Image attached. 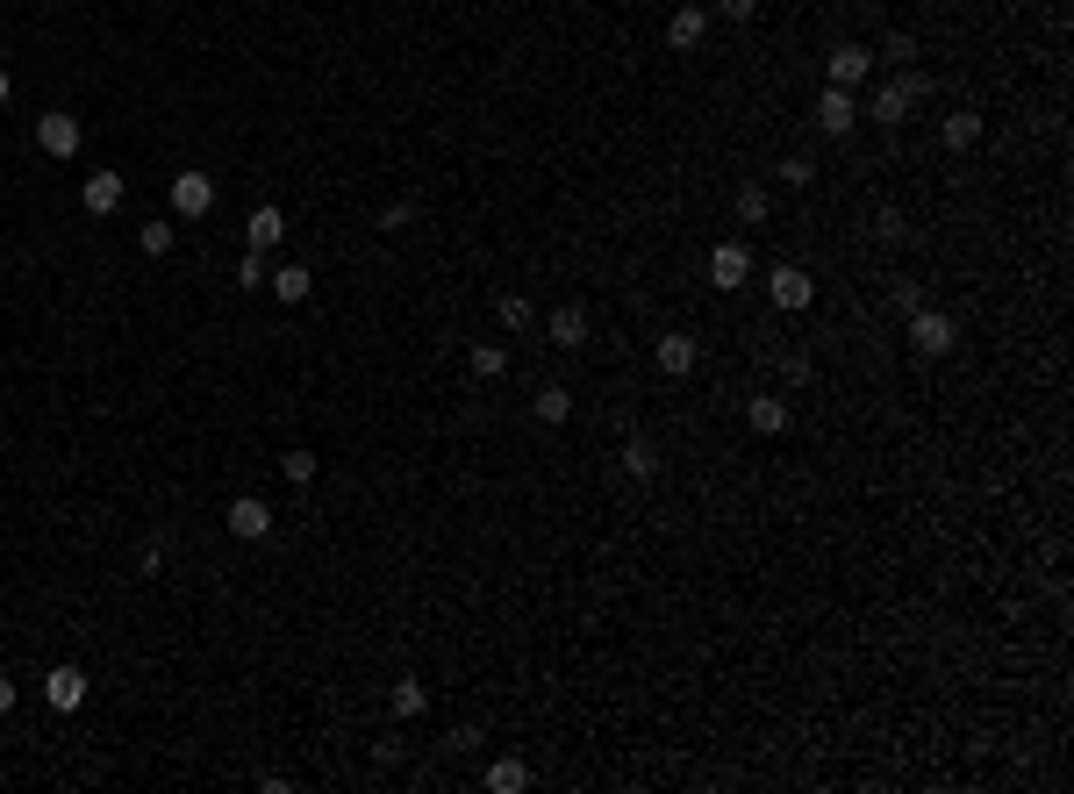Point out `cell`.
Listing matches in <instances>:
<instances>
[{"mask_svg": "<svg viewBox=\"0 0 1074 794\" xmlns=\"http://www.w3.org/2000/svg\"><path fill=\"white\" fill-rule=\"evenodd\" d=\"M717 14H723V22H752V14H760V0H717Z\"/></svg>", "mask_w": 1074, "mask_h": 794, "instance_id": "cell-31", "label": "cell"}, {"mask_svg": "<svg viewBox=\"0 0 1074 794\" xmlns=\"http://www.w3.org/2000/svg\"><path fill=\"white\" fill-rule=\"evenodd\" d=\"M939 136H946V150H974V144H981V115H974V108H952V115L939 122Z\"/></svg>", "mask_w": 1074, "mask_h": 794, "instance_id": "cell-18", "label": "cell"}, {"mask_svg": "<svg viewBox=\"0 0 1074 794\" xmlns=\"http://www.w3.org/2000/svg\"><path fill=\"white\" fill-rule=\"evenodd\" d=\"M624 480H659V445L653 437H630L624 445Z\"/></svg>", "mask_w": 1074, "mask_h": 794, "instance_id": "cell-19", "label": "cell"}, {"mask_svg": "<svg viewBox=\"0 0 1074 794\" xmlns=\"http://www.w3.org/2000/svg\"><path fill=\"white\" fill-rule=\"evenodd\" d=\"M702 36H709V8H680L674 22H667V43H674V51H695Z\"/></svg>", "mask_w": 1074, "mask_h": 794, "instance_id": "cell-17", "label": "cell"}, {"mask_svg": "<svg viewBox=\"0 0 1074 794\" xmlns=\"http://www.w3.org/2000/svg\"><path fill=\"white\" fill-rule=\"evenodd\" d=\"M86 680L80 666H51V673H43V701H51V715H72V709H86Z\"/></svg>", "mask_w": 1074, "mask_h": 794, "instance_id": "cell-6", "label": "cell"}, {"mask_svg": "<svg viewBox=\"0 0 1074 794\" xmlns=\"http://www.w3.org/2000/svg\"><path fill=\"white\" fill-rule=\"evenodd\" d=\"M767 216H774V201H767V187H752V179H745V187H738V222H745V229H760Z\"/></svg>", "mask_w": 1074, "mask_h": 794, "instance_id": "cell-22", "label": "cell"}, {"mask_svg": "<svg viewBox=\"0 0 1074 794\" xmlns=\"http://www.w3.org/2000/svg\"><path fill=\"white\" fill-rule=\"evenodd\" d=\"M781 365H789V379H810V373H816V358H810V351H789Z\"/></svg>", "mask_w": 1074, "mask_h": 794, "instance_id": "cell-34", "label": "cell"}, {"mask_svg": "<svg viewBox=\"0 0 1074 794\" xmlns=\"http://www.w3.org/2000/svg\"><path fill=\"white\" fill-rule=\"evenodd\" d=\"M14 694H22V687H14L8 673H0V715H8V709H14Z\"/></svg>", "mask_w": 1074, "mask_h": 794, "instance_id": "cell-35", "label": "cell"}, {"mask_svg": "<svg viewBox=\"0 0 1074 794\" xmlns=\"http://www.w3.org/2000/svg\"><path fill=\"white\" fill-rule=\"evenodd\" d=\"M874 237H882V243L903 237V216H896V208H882V216H874Z\"/></svg>", "mask_w": 1074, "mask_h": 794, "instance_id": "cell-32", "label": "cell"}, {"mask_svg": "<svg viewBox=\"0 0 1074 794\" xmlns=\"http://www.w3.org/2000/svg\"><path fill=\"white\" fill-rule=\"evenodd\" d=\"M208 208H216V179L208 173H173V216H208Z\"/></svg>", "mask_w": 1074, "mask_h": 794, "instance_id": "cell-9", "label": "cell"}, {"mask_svg": "<svg viewBox=\"0 0 1074 794\" xmlns=\"http://www.w3.org/2000/svg\"><path fill=\"white\" fill-rule=\"evenodd\" d=\"M8 94H14V86H8V72H0V108H8Z\"/></svg>", "mask_w": 1074, "mask_h": 794, "instance_id": "cell-36", "label": "cell"}, {"mask_svg": "<svg viewBox=\"0 0 1074 794\" xmlns=\"http://www.w3.org/2000/svg\"><path fill=\"white\" fill-rule=\"evenodd\" d=\"M931 94V80H925V72H903V80H888L882 86V94H874V122H882V129H896V122H910V108H917V101H925Z\"/></svg>", "mask_w": 1074, "mask_h": 794, "instance_id": "cell-2", "label": "cell"}, {"mask_svg": "<svg viewBox=\"0 0 1074 794\" xmlns=\"http://www.w3.org/2000/svg\"><path fill=\"white\" fill-rule=\"evenodd\" d=\"M903 330H910V344L925 351V358H946V351L960 344V323H952L946 309H925V301H917V309L903 315Z\"/></svg>", "mask_w": 1074, "mask_h": 794, "instance_id": "cell-1", "label": "cell"}, {"mask_svg": "<svg viewBox=\"0 0 1074 794\" xmlns=\"http://www.w3.org/2000/svg\"><path fill=\"white\" fill-rule=\"evenodd\" d=\"M265 294H272V301H286V309H301V301L315 294V272H309V265H294V258H286V265H272Z\"/></svg>", "mask_w": 1074, "mask_h": 794, "instance_id": "cell-12", "label": "cell"}, {"mask_svg": "<svg viewBox=\"0 0 1074 794\" xmlns=\"http://www.w3.org/2000/svg\"><path fill=\"white\" fill-rule=\"evenodd\" d=\"M244 237H251V251H272V243H286V216L280 208H251V222H244Z\"/></svg>", "mask_w": 1074, "mask_h": 794, "instance_id": "cell-16", "label": "cell"}, {"mask_svg": "<svg viewBox=\"0 0 1074 794\" xmlns=\"http://www.w3.org/2000/svg\"><path fill=\"white\" fill-rule=\"evenodd\" d=\"M531 408H538V422H566V416H573V394H566V387H538Z\"/></svg>", "mask_w": 1074, "mask_h": 794, "instance_id": "cell-25", "label": "cell"}, {"mask_svg": "<svg viewBox=\"0 0 1074 794\" xmlns=\"http://www.w3.org/2000/svg\"><path fill=\"white\" fill-rule=\"evenodd\" d=\"M752 280V251H745V243H717V251H709V286H723V294H738V286H745Z\"/></svg>", "mask_w": 1074, "mask_h": 794, "instance_id": "cell-7", "label": "cell"}, {"mask_svg": "<svg viewBox=\"0 0 1074 794\" xmlns=\"http://www.w3.org/2000/svg\"><path fill=\"white\" fill-rule=\"evenodd\" d=\"M265 280H272L265 251H244V258H237V286H265Z\"/></svg>", "mask_w": 1074, "mask_h": 794, "instance_id": "cell-27", "label": "cell"}, {"mask_svg": "<svg viewBox=\"0 0 1074 794\" xmlns=\"http://www.w3.org/2000/svg\"><path fill=\"white\" fill-rule=\"evenodd\" d=\"M767 301L795 315V309H810V301H816V280H810L803 265H774V272H767Z\"/></svg>", "mask_w": 1074, "mask_h": 794, "instance_id": "cell-5", "label": "cell"}, {"mask_svg": "<svg viewBox=\"0 0 1074 794\" xmlns=\"http://www.w3.org/2000/svg\"><path fill=\"white\" fill-rule=\"evenodd\" d=\"M867 72H874L867 43H831V51H824V86H859Z\"/></svg>", "mask_w": 1074, "mask_h": 794, "instance_id": "cell-4", "label": "cell"}, {"mask_svg": "<svg viewBox=\"0 0 1074 794\" xmlns=\"http://www.w3.org/2000/svg\"><path fill=\"white\" fill-rule=\"evenodd\" d=\"M37 144L51 150L58 165L65 158H80V144H86V129H80V115H65V108H51V115H37Z\"/></svg>", "mask_w": 1074, "mask_h": 794, "instance_id": "cell-3", "label": "cell"}, {"mask_svg": "<svg viewBox=\"0 0 1074 794\" xmlns=\"http://www.w3.org/2000/svg\"><path fill=\"white\" fill-rule=\"evenodd\" d=\"M466 365H473V379H502L509 351H502V344H473V351H466Z\"/></svg>", "mask_w": 1074, "mask_h": 794, "instance_id": "cell-24", "label": "cell"}, {"mask_svg": "<svg viewBox=\"0 0 1074 794\" xmlns=\"http://www.w3.org/2000/svg\"><path fill=\"white\" fill-rule=\"evenodd\" d=\"M173 237H179V229H173V222H165V216H158V222H144V229H136V243H144V258H165V251H173Z\"/></svg>", "mask_w": 1074, "mask_h": 794, "instance_id": "cell-26", "label": "cell"}, {"mask_svg": "<svg viewBox=\"0 0 1074 794\" xmlns=\"http://www.w3.org/2000/svg\"><path fill=\"white\" fill-rule=\"evenodd\" d=\"M280 472H286L294 487H309V480H315V451H286V458H280Z\"/></svg>", "mask_w": 1074, "mask_h": 794, "instance_id": "cell-29", "label": "cell"}, {"mask_svg": "<svg viewBox=\"0 0 1074 794\" xmlns=\"http://www.w3.org/2000/svg\"><path fill=\"white\" fill-rule=\"evenodd\" d=\"M745 430H752V437H781V430H789V401H781V394H760V401H745Z\"/></svg>", "mask_w": 1074, "mask_h": 794, "instance_id": "cell-14", "label": "cell"}, {"mask_svg": "<svg viewBox=\"0 0 1074 794\" xmlns=\"http://www.w3.org/2000/svg\"><path fill=\"white\" fill-rule=\"evenodd\" d=\"M853 122H859L853 86H824V94H816V129L824 136H853Z\"/></svg>", "mask_w": 1074, "mask_h": 794, "instance_id": "cell-8", "label": "cell"}, {"mask_svg": "<svg viewBox=\"0 0 1074 794\" xmlns=\"http://www.w3.org/2000/svg\"><path fill=\"white\" fill-rule=\"evenodd\" d=\"M387 709H395V715H402V723H416V715H423V709H430V687H423V680H402V687H395V694H387Z\"/></svg>", "mask_w": 1074, "mask_h": 794, "instance_id": "cell-21", "label": "cell"}, {"mask_svg": "<svg viewBox=\"0 0 1074 794\" xmlns=\"http://www.w3.org/2000/svg\"><path fill=\"white\" fill-rule=\"evenodd\" d=\"M123 194H129L123 173H86L80 201H86V216H115V208H123Z\"/></svg>", "mask_w": 1074, "mask_h": 794, "instance_id": "cell-11", "label": "cell"}, {"mask_svg": "<svg viewBox=\"0 0 1074 794\" xmlns=\"http://www.w3.org/2000/svg\"><path fill=\"white\" fill-rule=\"evenodd\" d=\"M531 787V766H523V759H494L488 766V794H523Z\"/></svg>", "mask_w": 1074, "mask_h": 794, "instance_id": "cell-20", "label": "cell"}, {"mask_svg": "<svg viewBox=\"0 0 1074 794\" xmlns=\"http://www.w3.org/2000/svg\"><path fill=\"white\" fill-rule=\"evenodd\" d=\"M494 315H502V330H517V337H523V330L538 323V309H531L523 294H502V301H494Z\"/></svg>", "mask_w": 1074, "mask_h": 794, "instance_id": "cell-23", "label": "cell"}, {"mask_svg": "<svg viewBox=\"0 0 1074 794\" xmlns=\"http://www.w3.org/2000/svg\"><path fill=\"white\" fill-rule=\"evenodd\" d=\"M653 358H659V373L688 379V373H695V358H702V351H695V337H688V330H667V337L653 344Z\"/></svg>", "mask_w": 1074, "mask_h": 794, "instance_id": "cell-13", "label": "cell"}, {"mask_svg": "<svg viewBox=\"0 0 1074 794\" xmlns=\"http://www.w3.org/2000/svg\"><path fill=\"white\" fill-rule=\"evenodd\" d=\"M544 337H552L559 351H581V344H587V315L566 301V309H552V315H544Z\"/></svg>", "mask_w": 1074, "mask_h": 794, "instance_id": "cell-15", "label": "cell"}, {"mask_svg": "<svg viewBox=\"0 0 1074 794\" xmlns=\"http://www.w3.org/2000/svg\"><path fill=\"white\" fill-rule=\"evenodd\" d=\"M158 566H165V544H158V537H150V544H144V552H136V573H158Z\"/></svg>", "mask_w": 1074, "mask_h": 794, "instance_id": "cell-33", "label": "cell"}, {"mask_svg": "<svg viewBox=\"0 0 1074 794\" xmlns=\"http://www.w3.org/2000/svg\"><path fill=\"white\" fill-rule=\"evenodd\" d=\"M222 523H230V537H244V544L272 537V509H265L259 494H237V501H230V515H222Z\"/></svg>", "mask_w": 1074, "mask_h": 794, "instance_id": "cell-10", "label": "cell"}, {"mask_svg": "<svg viewBox=\"0 0 1074 794\" xmlns=\"http://www.w3.org/2000/svg\"><path fill=\"white\" fill-rule=\"evenodd\" d=\"M408 222H416V201H387L380 208V229H387V237H402Z\"/></svg>", "mask_w": 1074, "mask_h": 794, "instance_id": "cell-30", "label": "cell"}, {"mask_svg": "<svg viewBox=\"0 0 1074 794\" xmlns=\"http://www.w3.org/2000/svg\"><path fill=\"white\" fill-rule=\"evenodd\" d=\"M774 173H781V187H810V179H816V165L803 158V150H795V158H781V165H774Z\"/></svg>", "mask_w": 1074, "mask_h": 794, "instance_id": "cell-28", "label": "cell"}]
</instances>
